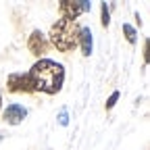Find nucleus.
<instances>
[{
	"instance_id": "nucleus-8",
	"label": "nucleus",
	"mask_w": 150,
	"mask_h": 150,
	"mask_svg": "<svg viewBox=\"0 0 150 150\" xmlns=\"http://www.w3.org/2000/svg\"><path fill=\"white\" fill-rule=\"evenodd\" d=\"M123 33H125V40L129 44H136L138 42V31L134 25H129V23H123Z\"/></svg>"
},
{
	"instance_id": "nucleus-13",
	"label": "nucleus",
	"mask_w": 150,
	"mask_h": 150,
	"mask_svg": "<svg viewBox=\"0 0 150 150\" xmlns=\"http://www.w3.org/2000/svg\"><path fill=\"white\" fill-rule=\"evenodd\" d=\"M0 142H2V136H0Z\"/></svg>"
},
{
	"instance_id": "nucleus-1",
	"label": "nucleus",
	"mask_w": 150,
	"mask_h": 150,
	"mask_svg": "<svg viewBox=\"0 0 150 150\" xmlns=\"http://www.w3.org/2000/svg\"><path fill=\"white\" fill-rule=\"evenodd\" d=\"M29 79L33 83L35 92H44L48 96H54L63 90L65 83V67L52 59H40L31 65L27 71Z\"/></svg>"
},
{
	"instance_id": "nucleus-7",
	"label": "nucleus",
	"mask_w": 150,
	"mask_h": 150,
	"mask_svg": "<svg viewBox=\"0 0 150 150\" xmlns=\"http://www.w3.org/2000/svg\"><path fill=\"white\" fill-rule=\"evenodd\" d=\"M77 46L81 48V54H83V56H90V54H92V50H94V35H92V29H90L88 25H81V27H79Z\"/></svg>"
},
{
	"instance_id": "nucleus-11",
	"label": "nucleus",
	"mask_w": 150,
	"mask_h": 150,
	"mask_svg": "<svg viewBox=\"0 0 150 150\" xmlns=\"http://www.w3.org/2000/svg\"><path fill=\"white\" fill-rule=\"evenodd\" d=\"M59 125H63V127L69 125V112H67V108H63V110L59 112Z\"/></svg>"
},
{
	"instance_id": "nucleus-6",
	"label": "nucleus",
	"mask_w": 150,
	"mask_h": 150,
	"mask_svg": "<svg viewBox=\"0 0 150 150\" xmlns=\"http://www.w3.org/2000/svg\"><path fill=\"white\" fill-rule=\"evenodd\" d=\"M27 117V108L23 104H19V102H11L6 104V108L2 110V119L8 123V125H19V123H23Z\"/></svg>"
},
{
	"instance_id": "nucleus-5",
	"label": "nucleus",
	"mask_w": 150,
	"mask_h": 150,
	"mask_svg": "<svg viewBox=\"0 0 150 150\" xmlns=\"http://www.w3.org/2000/svg\"><path fill=\"white\" fill-rule=\"evenodd\" d=\"M48 40H46V35L40 31V29H33L27 38V50L33 54V56H42L48 52Z\"/></svg>"
},
{
	"instance_id": "nucleus-2",
	"label": "nucleus",
	"mask_w": 150,
	"mask_h": 150,
	"mask_svg": "<svg viewBox=\"0 0 150 150\" xmlns=\"http://www.w3.org/2000/svg\"><path fill=\"white\" fill-rule=\"evenodd\" d=\"M79 27L77 21H67V19H56L52 23L50 33H48V44H52L59 52H73L77 48V38H79Z\"/></svg>"
},
{
	"instance_id": "nucleus-4",
	"label": "nucleus",
	"mask_w": 150,
	"mask_h": 150,
	"mask_svg": "<svg viewBox=\"0 0 150 150\" xmlns=\"http://www.w3.org/2000/svg\"><path fill=\"white\" fill-rule=\"evenodd\" d=\"M6 90L13 92V94H33V83L29 79V75L23 73V71H17V73H11L6 77Z\"/></svg>"
},
{
	"instance_id": "nucleus-12",
	"label": "nucleus",
	"mask_w": 150,
	"mask_h": 150,
	"mask_svg": "<svg viewBox=\"0 0 150 150\" xmlns=\"http://www.w3.org/2000/svg\"><path fill=\"white\" fill-rule=\"evenodd\" d=\"M0 108H2V96H0Z\"/></svg>"
},
{
	"instance_id": "nucleus-9",
	"label": "nucleus",
	"mask_w": 150,
	"mask_h": 150,
	"mask_svg": "<svg viewBox=\"0 0 150 150\" xmlns=\"http://www.w3.org/2000/svg\"><path fill=\"white\" fill-rule=\"evenodd\" d=\"M100 13H102V19H100L102 27H108V25H110V8H108V4H106V2H102V4H100Z\"/></svg>"
},
{
	"instance_id": "nucleus-3",
	"label": "nucleus",
	"mask_w": 150,
	"mask_h": 150,
	"mask_svg": "<svg viewBox=\"0 0 150 150\" xmlns=\"http://www.w3.org/2000/svg\"><path fill=\"white\" fill-rule=\"evenodd\" d=\"M90 11H92V2H88V0H79V2L63 0L59 4V15L61 19H67V21H75L81 13H90Z\"/></svg>"
},
{
	"instance_id": "nucleus-10",
	"label": "nucleus",
	"mask_w": 150,
	"mask_h": 150,
	"mask_svg": "<svg viewBox=\"0 0 150 150\" xmlns=\"http://www.w3.org/2000/svg\"><path fill=\"white\" fill-rule=\"evenodd\" d=\"M119 96H121V92H119V90H115V92H112V94H110V96H108V100H106V104H104V106H106V110H110L112 106H115V104H117V100H119Z\"/></svg>"
}]
</instances>
